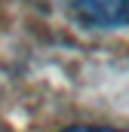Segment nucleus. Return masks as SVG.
Segmentation results:
<instances>
[{
    "instance_id": "nucleus-1",
    "label": "nucleus",
    "mask_w": 129,
    "mask_h": 132,
    "mask_svg": "<svg viewBox=\"0 0 129 132\" xmlns=\"http://www.w3.org/2000/svg\"><path fill=\"white\" fill-rule=\"evenodd\" d=\"M71 12L98 28H117L129 22V0H68Z\"/></svg>"
},
{
    "instance_id": "nucleus-2",
    "label": "nucleus",
    "mask_w": 129,
    "mask_h": 132,
    "mask_svg": "<svg viewBox=\"0 0 129 132\" xmlns=\"http://www.w3.org/2000/svg\"><path fill=\"white\" fill-rule=\"evenodd\" d=\"M64 132H123V129H104V126H71Z\"/></svg>"
}]
</instances>
